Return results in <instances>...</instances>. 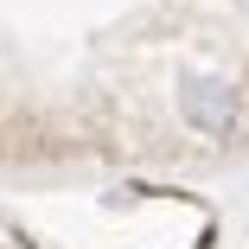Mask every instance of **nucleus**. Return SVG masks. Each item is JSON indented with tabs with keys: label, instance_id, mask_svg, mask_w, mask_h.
Masks as SVG:
<instances>
[{
	"label": "nucleus",
	"instance_id": "1",
	"mask_svg": "<svg viewBox=\"0 0 249 249\" xmlns=\"http://www.w3.org/2000/svg\"><path fill=\"white\" fill-rule=\"evenodd\" d=\"M179 115L205 141H224L236 128V115H243V89L230 77H217V71H185L179 77Z\"/></svg>",
	"mask_w": 249,
	"mask_h": 249
}]
</instances>
